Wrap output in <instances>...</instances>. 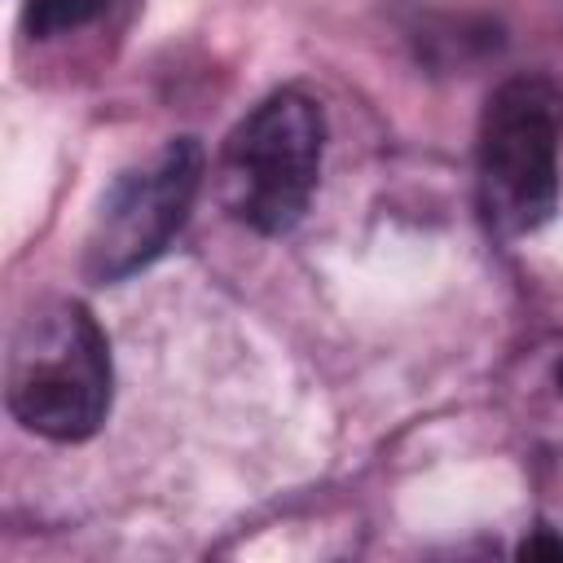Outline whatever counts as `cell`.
<instances>
[{
    "mask_svg": "<svg viewBox=\"0 0 563 563\" xmlns=\"http://www.w3.org/2000/svg\"><path fill=\"white\" fill-rule=\"evenodd\" d=\"M202 145L194 136H176L145 163L123 167L106 185L84 238V277L97 286H114L154 264L189 220L202 185Z\"/></svg>",
    "mask_w": 563,
    "mask_h": 563,
    "instance_id": "4",
    "label": "cell"
},
{
    "mask_svg": "<svg viewBox=\"0 0 563 563\" xmlns=\"http://www.w3.org/2000/svg\"><path fill=\"white\" fill-rule=\"evenodd\" d=\"M559 136L563 92L545 75L497 84L479 114L475 176L479 211L493 233H537L559 207Z\"/></svg>",
    "mask_w": 563,
    "mask_h": 563,
    "instance_id": "3",
    "label": "cell"
},
{
    "mask_svg": "<svg viewBox=\"0 0 563 563\" xmlns=\"http://www.w3.org/2000/svg\"><path fill=\"white\" fill-rule=\"evenodd\" d=\"M519 554H523V559H563V537H554V532L537 528V532L519 545Z\"/></svg>",
    "mask_w": 563,
    "mask_h": 563,
    "instance_id": "6",
    "label": "cell"
},
{
    "mask_svg": "<svg viewBox=\"0 0 563 563\" xmlns=\"http://www.w3.org/2000/svg\"><path fill=\"white\" fill-rule=\"evenodd\" d=\"M554 383H559V391H563V361H559V369H554Z\"/></svg>",
    "mask_w": 563,
    "mask_h": 563,
    "instance_id": "7",
    "label": "cell"
},
{
    "mask_svg": "<svg viewBox=\"0 0 563 563\" xmlns=\"http://www.w3.org/2000/svg\"><path fill=\"white\" fill-rule=\"evenodd\" d=\"M110 0H26V13H22V26L31 40H57V35H70L88 22H97L106 13Z\"/></svg>",
    "mask_w": 563,
    "mask_h": 563,
    "instance_id": "5",
    "label": "cell"
},
{
    "mask_svg": "<svg viewBox=\"0 0 563 563\" xmlns=\"http://www.w3.org/2000/svg\"><path fill=\"white\" fill-rule=\"evenodd\" d=\"M110 339L79 299L31 308L4 356L9 413L57 444L88 440L110 413Z\"/></svg>",
    "mask_w": 563,
    "mask_h": 563,
    "instance_id": "1",
    "label": "cell"
},
{
    "mask_svg": "<svg viewBox=\"0 0 563 563\" xmlns=\"http://www.w3.org/2000/svg\"><path fill=\"white\" fill-rule=\"evenodd\" d=\"M325 154V114L321 101L299 88L268 92L224 141L216 163V185L224 211L277 238L295 229L312 202Z\"/></svg>",
    "mask_w": 563,
    "mask_h": 563,
    "instance_id": "2",
    "label": "cell"
}]
</instances>
